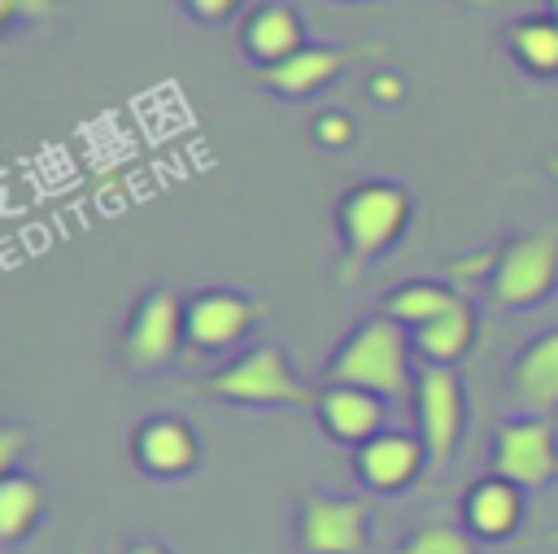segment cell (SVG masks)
<instances>
[{
	"label": "cell",
	"instance_id": "8992f818",
	"mask_svg": "<svg viewBox=\"0 0 558 554\" xmlns=\"http://www.w3.org/2000/svg\"><path fill=\"white\" fill-rule=\"evenodd\" d=\"M266 305L244 292V288H196L192 297H183V336L192 353H227L235 349L257 323H262Z\"/></svg>",
	"mask_w": 558,
	"mask_h": 554
},
{
	"label": "cell",
	"instance_id": "52a82bcc",
	"mask_svg": "<svg viewBox=\"0 0 558 554\" xmlns=\"http://www.w3.org/2000/svg\"><path fill=\"white\" fill-rule=\"evenodd\" d=\"M493 475L519 489H549L558 480V423L541 414H510L493 427Z\"/></svg>",
	"mask_w": 558,
	"mask_h": 554
},
{
	"label": "cell",
	"instance_id": "3957f363",
	"mask_svg": "<svg viewBox=\"0 0 558 554\" xmlns=\"http://www.w3.org/2000/svg\"><path fill=\"white\" fill-rule=\"evenodd\" d=\"M201 397H214V401H227V406H253V410H266V406H310L314 410V388L296 375V366L288 362V353L279 345H253L244 349L240 358H231L227 366H218L201 388Z\"/></svg>",
	"mask_w": 558,
	"mask_h": 554
},
{
	"label": "cell",
	"instance_id": "9a60e30c",
	"mask_svg": "<svg viewBox=\"0 0 558 554\" xmlns=\"http://www.w3.org/2000/svg\"><path fill=\"white\" fill-rule=\"evenodd\" d=\"M510 406L519 414H558V327L541 332L510 362Z\"/></svg>",
	"mask_w": 558,
	"mask_h": 554
},
{
	"label": "cell",
	"instance_id": "6da1fadb",
	"mask_svg": "<svg viewBox=\"0 0 558 554\" xmlns=\"http://www.w3.org/2000/svg\"><path fill=\"white\" fill-rule=\"evenodd\" d=\"M410 218H414V196L397 179H362V183L344 188L336 201V227H340V244H344L340 279L357 284L371 262H379L384 253L397 249Z\"/></svg>",
	"mask_w": 558,
	"mask_h": 554
},
{
	"label": "cell",
	"instance_id": "4316f807",
	"mask_svg": "<svg viewBox=\"0 0 558 554\" xmlns=\"http://www.w3.org/2000/svg\"><path fill=\"white\" fill-rule=\"evenodd\" d=\"M122 554H170L161 541H135V545H126Z\"/></svg>",
	"mask_w": 558,
	"mask_h": 554
},
{
	"label": "cell",
	"instance_id": "d4e9b609",
	"mask_svg": "<svg viewBox=\"0 0 558 554\" xmlns=\"http://www.w3.org/2000/svg\"><path fill=\"white\" fill-rule=\"evenodd\" d=\"M22 445H26V432H22L17 423H9V427L0 432V475H9V471H17V458H22Z\"/></svg>",
	"mask_w": 558,
	"mask_h": 554
},
{
	"label": "cell",
	"instance_id": "277c9868",
	"mask_svg": "<svg viewBox=\"0 0 558 554\" xmlns=\"http://www.w3.org/2000/svg\"><path fill=\"white\" fill-rule=\"evenodd\" d=\"M558 288V227L514 236L488 266V301L497 310H532Z\"/></svg>",
	"mask_w": 558,
	"mask_h": 554
},
{
	"label": "cell",
	"instance_id": "4fadbf2b",
	"mask_svg": "<svg viewBox=\"0 0 558 554\" xmlns=\"http://www.w3.org/2000/svg\"><path fill=\"white\" fill-rule=\"evenodd\" d=\"M314 419L336 445H366L388 427V397L362 384H323L314 397Z\"/></svg>",
	"mask_w": 558,
	"mask_h": 554
},
{
	"label": "cell",
	"instance_id": "83f0119b",
	"mask_svg": "<svg viewBox=\"0 0 558 554\" xmlns=\"http://www.w3.org/2000/svg\"><path fill=\"white\" fill-rule=\"evenodd\" d=\"M458 4H471V9H488L493 0H458Z\"/></svg>",
	"mask_w": 558,
	"mask_h": 554
},
{
	"label": "cell",
	"instance_id": "8fae6325",
	"mask_svg": "<svg viewBox=\"0 0 558 554\" xmlns=\"http://www.w3.org/2000/svg\"><path fill=\"white\" fill-rule=\"evenodd\" d=\"M432 467V454L423 445L418 432H401V427H384L379 436H371L366 445L353 449V475L362 489L371 493H405L423 471Z\"/></svg>",
	"mask_w": 558,
	"mask_h": 554
},
{
	"label": "cell",
	"instance_id": "f1b7e54d",
	"mask_svg": "<svg viewBox=\"0 0 558 554\" xmlns=\"http://www.w3.org/2000/svg\"><path fill=\"white\" fill-rule=\"evenodd\" d=\"M549 13H554V17H558V0H549Z\"/></svg>",
	"mask_w": 558,
	"mask_h": 554
},
{
	"label": "cell",
	"instance_id": "ac0fdd59",
	"mask_svg": "<svg viewBox=\"0 0 558 554\" xmlns=\"http://www.w3.org/2000/svg\"><path fill=\"white\" fill-rule=\"evenodd\" d=\"M44 510H48V497L31 471L0 475V545L4 550L22 545L44 523Z\"/></svg>",
	"mask_w": 558,
	"mask_h": 554
},
{
	"label": "cell",
	"instance_id": "484cf974",
	"mask_svg": "<svg viewBox=\"0 0 558 554\" xmlns=\"http://www.w3.org/2000/svg\"><path fill=\"white\" fill-rule=\"evenodd\" d=\"M366 87H371V96H379V100H401V96H405V79L392 74V70H375Z\"/></svg>",
	"mask_w": 558,
	"mask_h": 554
},
{
	"label": "cell",
	"instance_id": "5b68a950",
	"mask_svg": "<svg viewBox=\"0 0 558 554\" xmlns=\"http://www.w3.org/2000/svg\"><path fill=\"white\" fill-rule=\"evenodd\" d=\"M179 349H187L183 336V297L174 288H148L122 327V366L131 375H157L166 371Z\"/></svg>",
	"mask_w": 558,
	"mask_h": 554
},
{
	"label": "cell",
	"instance_id": "30bf717a",
	"mask_svg": "<svg viewBox=\"0 0 558 554\" xmlns=\"http://www.w3.org/2000/svg\"><path fill=\"white\" fill-rule=\"evenodd\" d=\"M366 57H384V48H371V44H305L288 61H279L270 70H257V83L270 87L275 96H283V100H305V96L323 92L327 83H336L353 61H366Z\"/></svg>",
	"mask_w": 558,
	"mask_h": 554
},
{
	"label": "cell",
	"instance_id": "5bb4252c",
	"mask_svg": "<svg viewBox=\"0 0 558 554\" xmlns=\"http://www.w3.org/2000/svg\"><path fill=\"white\" fill-rule=\"evenodd\" d=\"M527 519V489L506 475H480L462 493V528L475 541H510Z\"/></svg>",
	"mask_w": 558,
	"mask_h": 554
},
{
	"label": "cell",
	"instance_id": "7c38bea8",
	"mask_svg": "<svg viewBox=\"0 0 558 554\" xmlns=\"http://www.w3.org/2000/svg\"><path fill=\"white\" fill-rule=\"evenodd\" d=\"M131 458L153 480H183V475H192L201 467V436H196V427L187 419L157 410V414L135 423Z\"/></svg>",
	"mask_w": 558,
	"mask_h": 554
},
{
	"label": "cell",
	"instance_id": "44dd1931",
	"mask_svg": "<svg viewBox=\"0 0 558 554\" xmlns=\"http://www.w3.org/2000/svg\"><path fill=\"white\" fill-rule=\"evenodd\" d=\"M397 554H480V541L462 523H423L401 537Z\"/></svg>",
	"mask_w": 558,
	"mask_h": 554
},
{
	"label": "cell",
	"instance_id": "603a6c76",
	"mask_svg": "<svg viewBox=\"0 0 558 554\" xmlns=\"http://www.w3.org/2000/svg\"><path fill=\"white\" fill-rule=\"evenodd\" d=\"M57 9V0H0V31H13L17 22H44Z\"/></svg>",
	"mask_w": 558,
	"mask_h": 554
},
{
	"label": "cell",
	"instance_id": "cb8c5ba5",
	"mask_svg": "<svg viewBox=\"0 0 558 554\" xmlns=\"http://www.w3.org/2000/svg\"><path fill=\"white\" fill-rule=\"evenodd\" d=\"M183 9H187L196 22H209V26H218V22L235 17V13L244 9V0H183Z\"/></svg>",
	"mask_w": 558,
	"mask_h": 554
},
{
	"label": "cell",
	"instance_id": "7402d4cb",
	"mask_svg": "<svg viewBox=\"0 0 558 554\" xmlns=\"http://www.w3.org/2000/svg\"><path fill=\"white\" fill-rule=\"evenodd\" d=\"M353 135H357V122H353L349 113H340V109H323V113L314 118V140H318L323 148H349Z\"/></svg>",
	"mask_w": 558,
	"mask_h": 554
},
{
	"label": "cell",
	"instance_id": "9c48e42d",
	"mask_svg": "<svg viewBox=\"0 0 558 554\" xmlns=\"http://www.w3.org/2000/svg\"><path fill=\"white\" fill-rule=\"evenodd\" d=\"M414 414H418V436L432 454V467H445L466 432V388L453 366H418Z\"/></svg>",
	"mask_w": 558,
	"mask_h": 554
},
{
	"label": "cell",
	"instance_id": "ffe728a7",
	"mask_svg": "<svg viewBox=\"0 0 558 554\" xmlns=\"http://www.w3.org/2000/svg\"><path fill=\"white\" fill-rule=\"evenodd\" d=\"M453 297H458V292H453L445 279H405V284H397L392 292H384L379 314H388L392 323L418 332V327L432 323Z\"/></svg>",
	"mask_w": 558,
	"mask_h": 554
},
{
	"label": "cell",
	"instance_id": "e0dca14e",
	"mask_svg": "<svg viewBox=\"0 0 558 554\" xmlns=\"http://www.w3.org/2000/svg\"><path fill=\"white\" fill-rule=\"evenodd\" d=\"M414 336V353L423 358V366H458L471 349H475V336H480V314L475 305L458 292L432 323H423Z\"/></svg>",
	"mask_w": 558,
	"mask_h": 554
},
{
	"label": "cell",
	"instance_id": "2e32d148",
	"mask_svg": "<svg viewBox=\"0 0 558 554\" xmlns=\"http://www.w3.org/2000/svg\"><path fill=\"white\" fill-rule=\"evenodd\" d=\"M240 48L257 70H270L305 48V22L288 0H262L240 22Z\"/></svg>",
	"mask_w": 558,
	"mask_h": 554
},
{
	"label": "cell",
	"instance_id": "7a4b0ae2",
	"mask_svg": "<svg viewBox=\"0 0 558 554\" xmlns=\"http://www.w3.org/2000/svg\"><path fill=\"white\" fill-rule=\"evenodd\" d=\"M414 336L388 314L362 318L327 362V384H362L384 397H401L414 384Z\"/></svg>",
	"mask_w": 558,
	"mask_h": 554
},
{
	"label": "cell",
	"instance_id": "d6986e66",
	"mask_svg": "<svg viewBox=\"0 0 558 554\" xmlns=\"http://www.w3.org/2000/svg\"><path fill=\"white\" fill-rule=\"evenodd\" d=\"M506 48L527 74L554 79L558 74V17L554 13H527V17L510 22L506 26Z\"/></svg>",
	"mask_w": 558,
	"mask_h": 554
},
{
	"label": "cell",
	"instance_id": "ba28073f",
	"mask_svg": "<svg viewBox=\"0 0 558 554\" xmlns=\"http://www.w3.org/2000/svg\"><path fill=\"white\" fill-rule=\"evenodd\" d=\"M371 506L349 493H305L296 506V550L301 554H366Z\"/></svg>",
	"mask_w": 558,
	"mask_h": 554
}]
</instances>
